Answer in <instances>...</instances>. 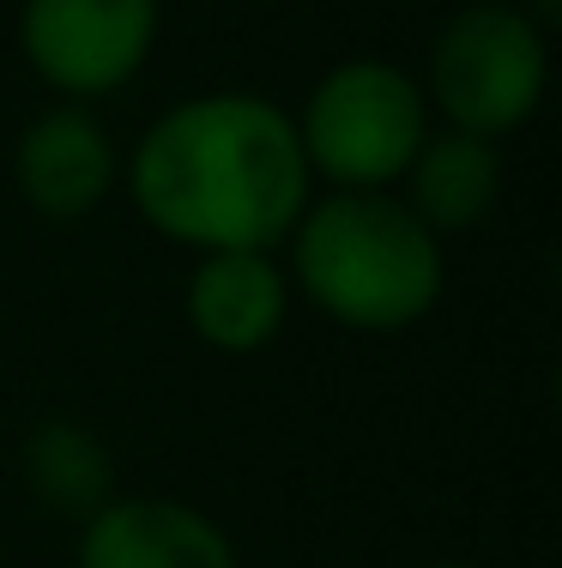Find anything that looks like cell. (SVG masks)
<instances>
[{"instance_id": "obj_1", "label": "cell", "mask_w": 562, "mask_h": 568, "mask_svg": "<svg viewBox=\"0 0 562 568\" xmlns=\"http://www.w3.org/2000/svg\"><path fill=\"white\" fill-rule=\"evenodd\" d=\"M127 200L187 254L285 248L315 194L297 121L260 91H194L170 103L127 152Z\"/></svg>"}, {"instance_id": "obj_2", "label": "cell", "mask_w": 562, "mask_h": 568, "mask_svg": "<svg viewBox=\"0 0 562 568\" xmlns=\"http://www.w3.org/2000/svg\"><path fill=\"white\" fill-rule=\"evenodd\" d=\"M285 278L333 327L387 339L441 303L448 248L394 187H327L290 224Z\"/></svg>"}, {"instance_id": "obj_3", "label": "cell", "mask_w": 562, "mask_h": 568, "mask_svg": "<svg viewBox=\"0 0 562 568\" xmlns=\"http://www.w3.org/2000/svg\"><path fill=\"white\" fill-rule=\"evenodd\" d=\"M423 98L441 128L508 140L544 110L551 91V37L514 0H466L441 19L423 61Z\"/></svg>"}, {"instance_id": "obj_4", "label": "cell", "mask_w": 562, "mask_h": 568, "mask_svg": "<svg viewBox=\"0 0 562 568\" xmlns=\"http://www.w3.org/2000/svg\"><path fill=\"white\" fill-rule=\"evenodd\" d=\"M290 121H297L303 164L327 187H399L406 164L436 128L418 73L387 55H351L327 67Z\"/></svg>"}, {"instance_id": "obj_5", "label": "cell", "mask_w": 562, "mask_h": 568, "mask_svg": "<svg viewBox=\"0 0 562 568\" xmlns=\"http://www.w3.org/2000/svg\"><path fill=\"white\" fill-rule=\"evenodd\" d=\"M164 0H24L19 55L61 103H103L145 73Z\"/></svg>"}, {"instance_id": "obj_6", "label": "cell", "mask_w": 562, "mask_h": 568, "mask_svg": "<svg viewBox=\"0 0 562 568\" xmlns=\"http://www.w3.org/2000/svg\"><path fill=\"white\" fill-rule=\"evenodd\" d=\"M12 187L43 219H91L122 187V145L91 103H49L12 140Z\"/></svg>"}, {"instance_id": "obj_7", "label": "cell", "mask_w": 562, "mask_h": 568, "mask_svg": "<svg viewBox=\"0 0 562 568\" xmlns=\"http://www.w3.org/2000/svg\"><path fill=\"white\" fill-rule=\"evenodd\" d=\"M290 278L278 248H218L194 254L182 284V315L206 351L218 357H254L285 333L290 321Z\"/></svg>"}, {"instance_id": "obj_8", "label": "cell", "mask_w": 562, "mask_h": 568, "mask_svg": "<svg viewBox=\"0 0 562 568\" xmlns=\"http://www.w3.org/2000/svg\"><path fill=\"white\" fill-rule=\"evenodd\" d=\"M73 568H243L206 508L176 496H110L79 520Z\"/></svg>"}, {"instance_id": "obj_9", "label": "cell", "mask_w": 562, "mask_h": 568, "mask_svg": "<svg viewBox=\"0 0 562 568\" xmlns=\"http://www.w3.org/2000/svg\"><path fill=\"white\" fill-rule=\"evenodd\" d=\"M502 140L460 128H430V140L418 145V158L406 164L394 194L436 230L441 242L466 236L497 212L502 200Z\"/></svg>"}, {"instance_id": "obj_10", "label": "cell", "mask_w": 562, "mask_h": 568, "mask_svg": "<svg viewBox=\"0 0 562 568\" xmlns=\"http://www.w3.org/2000/svg\"><path fill=\"white\" fill-rule=\"evenodd\" d=\"M24 484L43 508L85 520L91 508L115 496V459L98 429L73 424V417H49L24 436Z\"/></svg>"}, {"instance_id": "obj_11", "label": "cell", "mask_w": 562, "mask_h": 568, "mask_svg": "<svg viewBox=\"0 0 562 568\" xmlns=\"http://www.w3.org/2000/svg\"><path fill=\"white\" fill-rule=\"evenodd\" d=\"M514 7H527V12H532V19H539V24H544V31H551V24L562 19V0H514Z\"/></svg>"}, {"instance_id": "obj_12", "label": "cell", "mask_w": 562, "mask_h": 568, "mask_svg": "<svg viewBox=\"0 0 562 568\" xmlns=\"http://www.w3.org/2000/svg\"><path fill=\"white\" fill-rule=\"evenodd\" d=\"M411 568H484V562H466V557H430V562H411Z\"/></svg>"}]
</instances>
